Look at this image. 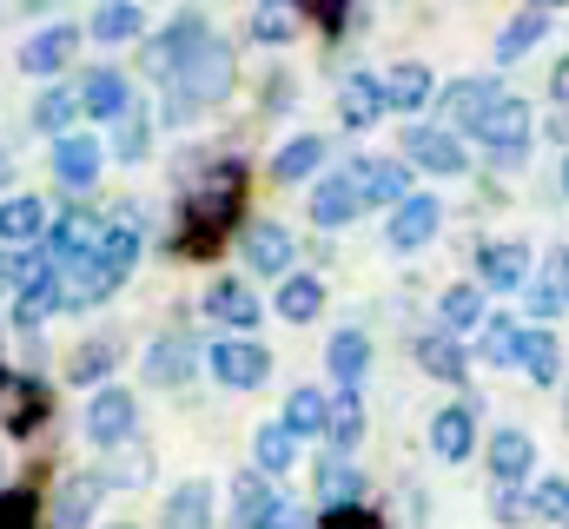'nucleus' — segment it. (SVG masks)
I'll use <instances>...</instances> for the list:
<instances>
[{
	"label": "nucleus",
	"mask_w": 569,
	"mask_h": 529,
	"mask_svg": "<svg viewBox=\"0 0 569 529\" xmlns=\"http://www.w3.org/2000/svg\"><path fill=\"white\" fill-rule=\"evenodd\" d=\"M232 73H239V67H232V47H226V40H206V47L192 53V67L166 87V113H159V120H166V127H186L192 113L219 107V100L232 93Z\"/></svg>",
	"instance_id": "f257e3e1"
},
{
	"label": "nucleus",
	"mask_w": 569,
	"mask_h": 529,
	"mask_svg": "<svg viewBox=\"0 0 569 529\" xmlns=\"http://www.w3.org/2000/svg\"><path fill=\"white\" fill-rule=\"evenodd\" d=\"M206 40H212V33H206V20H199V13H179V20H166V27L146 40L140 67L152 73V80H166V87H172V80L192 67V53H199Z\"/></svg>",
	"instance_id": "f03ea898"
},
{
	"label": "nucleus",
	"mask_w": 569,
	"mask_h": 529,
	"mask_svg": "<svg viewBox=\"0 0 569 529\" xmlns=\"http://www.w3.org/2000/svg\"><path fill=\"white\" fill-rule=\"evenodd\" d=\"M93 264H100V278H107L113 291L127 285V271L140 264V219H133V206L107 219V232H100V252H93Z\"/></svg>",
	"instance_id": "7ed1b4c3"
},
{
	"label": "nucleus",
	"mask_w": 569,
	"mask_h": 529,
	"mask_svg": "<svg viewBox=\"0 0 569 529\" xmlns=\"http://www.w3.org/2000/svg\"><path fill=\"white\" fill-rule=\"evenodd\" d=\"M477 139H483V146H490V152H497L503 166H517V159H523V146H530V107L503 93V100H497V107L483 113Z\"/></svg>",
	"instance_id": "20e7f679"
},
{
	"label": "nucleus",
	"mask_w": 569,
	"mask_h": 529,
	"mask_svg": "<svg viewBox=\"0 0 569 529\" xmlns=\"http://www.w3.org/2000/svg\"><path fill=\"white\" fill-rule=\"evenodd\" d=\"M133 423H140V403H133V391H120V385H107V391L87 403V437L107 443V450H120L133 437Z\"/></svg>",
	"instance_id": "39448f33"
},
{
	"label": "nucleus",
	"mask_w": 569,
	"mask_h": 529,
	"mask_svg": "<svg viewBox=\"0 0 569 529\" xmlns=\"http://www.w3.org/2000/svg\"><path fill=\"white\" fill-rule=\"evenodd\" d=\"M212 378L226 385V391H259L266 378H272V351H259V345H212Z\"/></svg>",
	"instance_id": "423d86ee"
},
{
	"label": "nucleus",
	"mask_w": 569,
	"mask_h": 529,
	"mask_svg": "<svg viewBox=\"0 0 569 529\" xmlns=\"http://www.w3.org/2000/svg\"><path fill=\"white\" fill-rule=\"evenodd\" d=\"M405 166H425V172H443L450 179V172H463V139L450 127H425L418 120V127L405 132Z\"/></svg>",
	"instance_id": "0eeeda50"
},
{
	"label": "nucleus",
	"mask_w": 569,
	"mask_h": 529,
	"mask_svg": "<svg viewBox=\"0 0 569 529\" xmlns=\"http://www.w3.org/2000/svg\"><path fill=\"white\" fill-rule=\"evenodd\" d=\"M569 311V246H550V259L537 264V285H530V318L537 331H550V318Z\"/></svg>",
	"instance_id": "6e6552de"
},
{
	"label": "nucleus",
	"mask_w": 569,
	"mask_h": 529,
	"mask_svg": "<svg viewBox=\"0 0 569 529\" xmlns=\"http://www.w3.org/2000/svg\"><path fill=\"white\" fill-rule=\"evenodd\" d=\"M351 186L365 192V206H405L411 199V166L405 159H358Z\"/></svg>",
	"instance_id": "1a4fd4ad"
},
{
	"label": "nucleus",
	"mask_w": 569,
	"mask_h": 529,
	"mask_svg": "<svg viewBox=\"0 0 569 529\" xmlns=\"http://www.w3.org/2000/svg\"><path fill=\"white\" fill-rule=\"evenodd\" d=\"M100 497H107V477L73 470V477L53 490V529H87L93 523V510H100Z\"/></svg>",
	"instance_id": "9d476101"
},
{
	"label": "nucleus",
	"mask_w": 569,
	"mask_h": 529,
	"mask_svg": "<svg viewBox=\"0 0 569 529\" xmlns=\"http://www.w3.org/2000/svg\"><path fill=\"white\" fill-rule=\"evenodd\" d=\"M80 113H93V120H127L133 113V87H127V73H113V67H93L87 80H80Z\"/></svg>",
	"instance_id": "9b49d317"
},
{
	"label": "nucleus",
	"mask_w": 569,
	"mask_h": 529,
	"mask_svg": "<svg viewBox=\"0 0 569 529\" xmlns=\"http://www.w3.org/2000/svg\"><path fill=\"white\" fill-rule=\"evenodd\" d=\"M477 285H483V291H517V285H530V246H517V239L483 246V252H477Z\"/></svg>",
	"instance_id": "f8f14e48"
},
{
	"label": "nucleus",
	"mask_w": 569,
	"mask_h": 529,
	"mask_svg": "<svg viewBox=\"0 0 569 529\" xmlns=\"http://www.w3.org/2000/svg\"><path fill=\"white\" fill-rule=\"evenodd\" d=\"M100 159H107V146H100V139H87V132L53 139V179H60V186H73V192L100 179Z\"/></svg>",
	"instance_id": "ddd939ff"
},
{
	"label": "nucleus",
	"mask_w": 569,
	"mask_h": 529,
	"mask_svg": "<svg viewBox=\"0 0 569 529\" xmlns=\"http://www.w3.org/2000/svg\"><path fill=\"white\" fill-rule=\"evenodd\" d=\"M437 226H443V206L425 199V192H411V199L391 212V246H398V252H425L430 239H437Z\"/></svg>",
	"instance_id": "4468645a"
},
{
	"label": "nucleus",
	"mask_w": 569,
	"mask_h": 529,
	"mask_svg": "<svg viewBox=\"0 0 569 529\" xmlns=\"http://www.w3.org/2000/svg\"><path fill=\"white\" fill-rule=\"evenodd\" d=\"M358 212H365V192L351 186V172H338V179H318V192H311V226L338 232V226H351Z\"/></svg>",
	"instance_id": "2eb2a0df"
},
{
	"label": "nucleus",
	"mask_w": 569,
	"mask_h": 529,
	"mask_svg": "<svg viewBox=\"0 0 569 529\" xmlns=\"http://www.w3.org/2000/svg\"><path fill=\"white\" fill-rule=\"evenodd\" d=\"M192 365H199V345H192L186 331H166V338L146 351V378L166 385V391H179V385L192 378Z\"/></svg>",
	"instance_id": "dca6fc26"
},
{
	"label": "nucleus",
	"mask_w": 569,
	"mask_h": 529,
	"mask_svg": "<svg viewBox=\"0 0 569 529\" xmlns=\"http://www.w3.org/2000/svg\"><path fill=\"white\" fill-rule=\"evenodd\" d=\"M497 100H503V87H497V80H450V87H443V120L477 132V127H483V113H490Z\"/></svg>",
	"instance_id": "f3484780"
},
{
	"label": "nucleus",
	"mask_w": 569,
	"mask_h": 529,
	"mask_svg": "<svg viewBox=\"0 0 569 529\" xmlns=\"http://www.w3.org/2000/svg\"><path fill=\"white\" fill-rule=\"evenodd\" d=\"M206 318H219V325H232V331H252L266 311H259L252 285H239V278H212V291H206Z\"/></svg>",
	"instance_id": "a211bd4d"
},
{
	"label": "nucleus",
	"mask_w": 569,
	"mask_h": 529,
	"mask_svg": "<svg viewBox=\"0 0 569 529\" xmlns=\"http://www.w3.org/2000/svg\"><path fill=\"white\" fill-rule=\"evenodd\" d=\"M530 470H537V443L523 430H497L490 437V477L510 490V483H530Z\"/></svg>",
	"instance_id": "6ab92c4d"
},
{
	"label": "nucleus",
	"mask_w": 569,
	"mask_h": 529,
	"mask_svg": "<svg viewBox=\"0 0 569 529\" xmlns=\"http://www.w3.org/2000/svg\"><path fill=\"white\" fill-rule=\"evenodd\" d=\"M73 47H80V33H73L67 20H53V27H40V33L20 47V67H27V73H60Z\"/></svg>",
	"instance_id": "aec40b11"
},
{
	"label": "nucleus",
	"mask_w": 569,
	"mask_h": 529,
	"mask_svg": "<svg viewBox=\"0 0 569 529\" xmlns=\"http://www.w3.org/2000/svg\"><path fill=\"white\" fill-rule=\"evenodd\" d=\"M338 113H345V127H371L378 113H391L385 80H378V73H351V80H345V93H338Z\"/></svg>",
	"instance_id": "412c9836"
},
{
	"label": "nucleus",
	"mask_w": 569,
	"mask_h": 529,
	"mask_svg": "<svg viewBox=\"0 0 569 529\" xmlns=\"http://www.w3.org/2000/svg\"><path fill=\"white\" fill-rule=\"evenodd\" d=\"M246 264L266 271V278H291V271H284V264H291V232L272 226V219H266V226H246Z\"/></svg>",
	"instance_id": "4be33fe9"
},
{
	"label": "nucleus",
	"mask_w": 569,
	"mask_h": 529,
	"mask_svg": "<svg viewBox=\"0 0 569 529\" xmlns=\"http://www.w3.org/2000/svg\"><path fill=\"white\" fill-rule=\"evenodd\" d=\"M517 371H523L530 385H543V391H550V385L563 378V351H557V338L530 325V331H523V345H517Z\"/></svg>",
	"instance_id": "5701e85b"
},
{
	"label": "nucleus",
	"mask_w": 569,
	"mask_h": 529,
	"mask_svg": "<svg viewBox=\"0 0 569 529\" xmlns=\"http://www.w3.org/2000/svg\"><path fill=\"white\" fill-rule=\"evenodd\" d=\"M437 331H450V338H463V331H477L490 311H483V285H450L443 298H437Z\"/></svg>",
	"instance_id": "b1692460"
},
{
	"label": "nucleus",
	"mask_w": 569,
	"mask_h": 529,
	"mask_svg": "<svg viewBox=\"0 0 569 529\" xmlns=\"http://www.w3.org/2000/svg\"><path fill=\"white\" fill-rule=\"evenodd\" d=\"M325 365H331V378H338L345 391H358L365 371H371V338H365V331H338L331 351H325Z\"/></svg>",
	"instance_id": "393cba45"
},
{
	"label": "nucleus",
	"mask_w": 569,
	"mask_h": 529,
	"mask_svg": "<svg viewBox=\"0 0 569 529\" xmlns=\"http://www.w3.org/2000/svg\"><path fill=\"white\" fill-rule=\"evenodd\" d=\"M470 443H477V417H470L463 403H450V410L430 417V450H437V457L457 463V457H470Z\"/></svg>",
	"instance_id": "a878e982"
},
{
	"label": "nucleus",
	"mask_w": 569,
	"mask_h": 529,
	"mask_svg": "<svg viewBox=\"0 0 569 529\" xmlns=\"http://www.w3.org/2000/svg\"><path fill=\"white\" fill-rule=\"evenodd\" d=\"M166 529H212V483L192 477L166 497Z\"/></svg>",
	"instance_id": "bb28decb"
},
{
	"label": "nucleus",
	"mask_w": 569,
	"mask_h": 529,
	"mask_svg": "<svg viewBox=\"0 0 569 529\" xmlns=\"http://www.w3.org/2000/svg\"><path fill=\"white\" fill-rule=\"evenodd\" d=\"M232 510H239V529H266L279 517V490H272V477H239V490H232Z\"/></svg>",
	"instance_id": "cd10ccee"
},
{
	"label": "nucleus",
	"mask_w": 569,
	"mask_h": 529,
	"mask_svg": "<svg viewBox=\"0 0 569 529\" xmlns=\"http://www.w3.org/2000/svg\"><path fill=\"white\" fill-rule=\"evenodd\" d=\"M279 318L284 325H311L318 318V305H325V285L311 278V271H291V278H279Z\"/></svg>",
	"instance_id": "c85d7f7f"
},
{
	"label": "nucleus",
	"mask_w": 569,
	"mask_h": 529,
	"mask_svg": "<svg viewBox=\"0 0 569 529\" xmlns=\"http://www.w3.org/2000/svg\"><path fill=\"white\" fill-rule=\"evenodd\" d=\"M543 33H550V7H523V13L497 33V60H503V67H510V60H523Z\"/></svg>",
	"instance_id": "c756f323"
},
{
	"label": "nucleus",
	"mask_w": 569,
	"mask_h": 529,
	"mask_svg": "<svg viewBox=\"0 0 569 529\" xmlns=\"http://www.w3.org/2000/svg\"><path fill=\"white\" fill-rule=\"evenodd\" d=\"M418 365H425L430 378H443V385L470 378V365H463V345H457L450 331H425V338H418Z\"/></svg>",
	"instance_id": "7c9ffc66"
},
{
	"label": "nucleus",
	"mask_w": 569,
	"mask_h": 529,
	"mask_svg": "<svg viewBox=\"0 0 569 529\" xmlns=\"http://www.w3.org/2000/svg\"><path fill=\"white\" fill-rule=\"evenodd\" d=\"M47 232V206L40 199H27V192H13V199H0V246H20V239H40Z\"/></svg>",
	"instance_id": "2f4dec72"
},
{
	"label": "nucleus",
	"mask_w": 569,
	"mask_h": 529,
	"mask_svg": "<svg viewBox=\"0 0 569 529\" xmlns=\"http://www.w3.org/2000/svg\"><path fill=\"white\" fill-rule=\"evenodd\" d=\"M385 93H391V107H398V113H418L430 93H437V80H430V67L405 60V67H391V73H385Z\"/></svg>",
	"instance_id": "473e14b6"
},
{
	"label": "nucleus",
	"mask_w": 569,
	"mask_h": 529,
	"mask_svg": "<svg viewBox=\"0 0 569 529\" xmlns=\"http://www.w3.org/2000/svg\"><path fill=\"white\" fill-rule=\"evenodd\" d=\"M325 417H331V397L318 391V385H305V391H291L279 423L291 430V437H325Z\"/></svg>",
	"instance_id": "72a5a7b5"
},
{
	"label": "nucleus",
	"mask_w": 569,
	"mask_h": 529,
	"mask_svg": "<svg viewBox=\"0 0 569 529\" xmlns=\"http://www.w3.org/2000/svg\"><path fill=\"white\" fill-rule=\"evenodd\" d=\"M331 159V139H318V132H305V139H291L279 159H272V179H311L318 166Z\"/></svg>",
	"instance_id": "f704fd0d"
},
{
	"label": "nucleus",
	"mask_w": 569,
	"mask_h": 529,
	"mask_svg": "<svg viewBox=\"0 0 569 529\" xmlns=\"http://www.w3.org/2000/svg\"><path fill=\"white\" fill-rule=\"evenodd\" d=\"M252 457H259V477H284V470H291V457H298V437H291L284 423H259Z\"/></svg>",
	"instance_id": "c9c22d12"
},
{
	"label": "nucleus",
	"mask_w": 569,
	"mask_h": 529,
	"mask_svg": "<svg viewBox=\"0 0 569 529\" xmlns=\"http://www.w3.org/2000/svg\"><path fill=\"white\" fill-rule=\"evenodd\" d=\"M318 503H325V510H358V503H365V477H358L351 463L318 470Z\"/></svg>",
	"instance_id": "e433bc0d"
},
{
	"label": "nucleus",
	"mask_w": 569,
	"mask_h": 529,
	"mask_svg": "<svg viewBox=\"0 0 569 529\" xmlns=\"http://www.w3.org/2000/svg\"><path fill=\"white\" fill-rule=\"evenodd\" d=\"M113 358H120V345H113V338H87V345L67 358V378H73V385H100V378L113 371Z\"/></svg>",
	"instance_id": "4c0bfd02"
},
{
	"label": "nucleus",
	"mask_w": 569,
	"mask_h": 529,
	"mask_svg": "<svg viewBox=\"0 0 569 529\" xmlns=\"http://www.w3.org/2000/svg\"><path fill=\"white\" fill-rule=\"evenodd\" d=\"M325 437H331L338 450H351V443L365 437V403H358V391H338V397H331V417H325Z\"/></svg>",
	"instance_id": "58836bf2"
},
{
	"label": "nucleus",
	"mask_w": 569,
	"mask_h": 529,
	"mask_svg": "<svg viewBox=\"0 0 569 529\" xmlns=\"http://www.w3.org/2000/svg\"><path fill=\"white\" fill-rule=\"evenodd\" d=\"M0 417H7L13 430H33V423H40V391L0 371Z\"/></svg>",
	"instance_id": "ea45409f"
},
{
	"label": "nucleus",
	"mask_w": 569,
	"mask_h": 529,
	"mask_svg": "<svg viewBox=\"0 0 569 529\" xmlns=\"http://www.w3.org/2000/svg\"><path fill=\"white\" fill-rule=\"evenodd\" d=\"M73 113H80V93H60V87H47V93L33 100V127H40V132H53V139H67Z\"/></svg>",
	"instance_id": "a19ab883"
},
{
	"label": "nucleus",
	"mask_w": 569,
	"mask_h": 529,
	"mask_svg": "<svg viewBox=\"0 0 569 529\" xmlns=\"http://www.w3.org/2000/svg\"><path fill=\"white\" fill-rule=\"evenodd\" d=\"M517 345H523V325H517V318H483V345H477V351H483L490 365H517Z\"/></svg>",
	"instance_id": "79ce46f5"
},
{
	"label": "nucleus",
	"mask_w": 569,
	"mask_h": 529,
	"mask_svg": "<svg viewBox=\"0 0 569 529\" xmlns=\"http://www.w3.org/2000/svg\"><path fill=\"white\" fill-rule=\"evenodd\" d=\"M140 33H146V13L140 7H127V0L93 13V40H140Z\"/></svg>",
	"instance_id": "37998d69"
},
{
	"label": "nucleus",
	"mask_w": 569,
	"mask_h": 529,
	"mask_svg": "<svg viewBox=\"0 0 569 529\" xmlns=\"http://www.w3.org/2000/svg\"><path fill=\"white\" fill-rule=\"evenodd\" d=\"M530 510H537L543 523L569 529V483H563V477H543V483L530 490Z\"/></svg>",
	"instance_id": "c03bdc74"
},
{
	"label": "nucleus",
	"mask_w": 569,
	"mask_h": 529,
	"mask_svg": "<svg viewBox=\"0 0 569 529\" xmlns=\"http://www.w3.org/2000/svg\"><path fill=\"white\" fill-rule=\"evenodd\" d=\"M47 278V264L27 259V252H0V291H33Z\"/></svg>",
	"instance_id": "a18cd8bd"
},
{
	"label": "nucleus",
	"mask_w": 569,
	"mask_h": 529,
	"mask_svg": "<svg viewBox=\"0 0 569 529\" xmlns=\"http://www.w3.org/2000/svg\"><path fill=\"white\" fill-rule=\"evenodd\" d=\"M252 33H259V40H291V33H298V13H284V7H259V13H252Z\"/></svg>",
	"instance_id": "49530a36"
},
{
	"label": "nucleus",
	"mask_w": 569,
	"mask_h": 529,
	"mask_svg": "<svg viewBox=\"0 0 569 529\" xmlns=\"http://www.w3.org/2000/svg\"><path fill=\"white\" fill-rule=\"evenodd\" d=\"M140 152H146V113L133 107V113L120 120V159H140Z\"/></svg>",
	"instance_id": "de8ad7c7"
},
{
	"label": "nucleus",
	"mask_w": 569,
	"mask_h": 529,
	"mask_svg": "<svg viewBox=\"0 0 569 529\" xmlns=\"http://www.w3.org/2000/svg\"><path fill=\"white\" fill-rule=\"evenodd\" d=\"M27 517H33L27 497H0V529H27Z\"/></svg>",
	"instance_id": "09e8293b"
},
{
	"label": "nucleus",
	"mask_w": 569,
	"mask_h": 529,
	"mask_svg": "<svg viewBox=\"0 0 569 529\" xmlns=\"http://www.w3.org/2000/svg\"><path fill=\"white\" fill-rule=\"evenodd\" d=\"M266 529H311V510H298V503H279V517Z\"/></svg>",
	"instance_id": "8fccbe9b"
},
{
	"label": "nucleus",
	"mask_w": 569,
	"mask_h": 529,
	"mask_svg": "<svg viewBox=\"0 0 569 529\" xmlns=\"http://www.w3.org/2000/svg\"><path fill=\"white\" fill-rule=\"evenodd\" d=\"M550 93H557V107L569 113V53L557 60V73H550Z\"/></svg>",
	"instance_id": "3c124183"
},
{
	"label": "nucleus",
	"mask_w": 569,
	"mask_h": 529,
	"mask_svg": "<svg viewBox=\"0 0 569 529\" xmlns=\"http://www.w3.org/2000/svg\"><path fill=\"white\" fill-rule=\"evenodd\" d=\"M7 166H13V159H7V146H0V179H7Z\"/></svg>",
	"instance_id": "603ef678"
},
{
	"label": "nucleus",
	"mask_w": 569,
	"mask_h": 529,
	"mask_svg": "<svg viewBox=\"0 0 569 529\" xmlns=\"http://www.w3.org/2000/svg\"><path fill=\"white\" fill-rule=\"evenodd\" d=\"M563 192H569V152H563Z\"/></svg>",
	"instance_id": "864d4df0"
},
{
	"label": "nucleus",
	"mask_w": 569,
	"mask_h": 529,
	"mask_svg": "<svg viewBox=\"0 0 569 529\" xmlns=\"http://www.w3.org/2000/svg\"><path fill=\"white\" fill-rule=\"evenodd\" d=\"M113 529H133V523H113Z\"/></svg>",
	"instance_id": "5fc2aeb1"
}]
</instances>
